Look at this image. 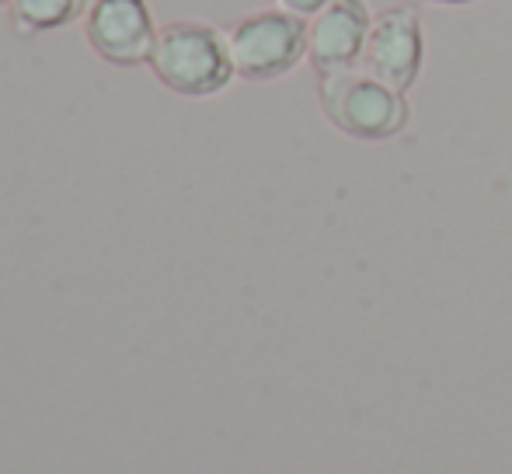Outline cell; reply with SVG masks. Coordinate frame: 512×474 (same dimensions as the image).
Masks as SVG:
<instances>
[{
	"label": "cell",
	"mask_w": 512,
	"mask_h": 474,
	"mask_svg": "<svg viewBox=\"0 0 512 474\" xmlns=\"http://www.w3.org/2000/svg\"><path fill=\"white\" fill-rule=\"evenodd\" d=\"M147 63L164 88L185 98L220 95L237 77L227 35L203 21H171L157 28V42Z\"/></svg>",
	"instance_id": "1"
},
{
	"label": "cell",
	"mask_w": 512,
	"mask_h": 474,
	"mask_svg": "<svg viewBox=\"0 0 512 474\" xmlns=\"http://www.w3.org/2000/svg\"><path fill=\"white\" fill-rule=\"evenodd\" d=\"M317 98L331 126L356 140H391L408 126V98L363 67L317 77Z\"/></svg>",
	"instance_id": "2"
},
{
	"label": "cell",
	"mask_w": 512,
	"mask_h": 474,
	"mask_svg": "<svg viewBox=\"0 0 512 474\" xmlns=\"http://www.w3.org/2000/svg\"><path fill=\"white\" fill-rule=\"evenodd\" d=\"M234 74L244 81H276L307 60V21L279 11H258L241 18L227 35Z\"/></svg>",
	"instance_id": "3"
},
{
	"label": "cell",
	"mask_w": 512,
	"mask_h": 474,
	"mask_svg": "<svg viewBox=\"0 0 512 474\" xmlns=\"http://www.w3.org/2000/svg\"><path fill=\"white\" fill-rule=\"evenodd\" d=\"M359 67L401 95L415 88L425 67V25L418 4L387 7L373 18Z\"/></svg>",
	"instance_id": "4"
},
{
	"label": "cell",
	"mask_w": 512,
	"mask_h": 474,
	"mask_svg": "<svg viewBox=\"0 0 512 474\" xmlns=\"http://www.w3.org/2000/svg\"><path fill=\"white\" fill-rule=\"evenodd\" d=\"M84 35L102 60L136 67L150 60L157 28L143 0H91L84 14Z\"/></svg>",
	"instance_id": "5"
},
{
	"label": "cell",
	"mask_w": 512,
	"mask_h": 474,
	"mask_svg": "<svg viewBox=\"0 0 512 474\" xmlns=\"http://www.w3.org/2000/svg\"><path fill=\"white\" fill-rule=\"evenodd\" d=\"M373 14L366 0H335L307 21V63L321 74L359 67Z\"/></svg>",
	"instance_id": "6"
},
{
	"label": "cell",
	"mask_w": 512,
	"mask_h": 474,
	"mask_svg": "<svg viewBox=\"0 0 512 474\" xmlns=\"http://www.w3.org/2000/svg\"><path fill=\"white\" fill-rule=\"evenodd\" d=\"M18 32H53L77 21L91 7V0H7Z\"/></svg>",
	"instance_id": "7"
},
{
	"label": "cell",
	"mask_w": 512,
	"mask_h": 474,
	"mask_svg": "<svg viewBox=\"0 0 512 474\" xmlns=\"http://www.w3.org/2000/svg\"><path fill=\"white\" fill-rule=\"evenodd\" d=\"M272 4L279 7V11H286V14H293V18H317V14L324 11V7H331L335 0H272Z\"/></svg>",
	"instance_id": "8"
},
{
	"label": "cell",
	"mask_w": 512,
	"mask_h": 474,
	"mask_svg": "<svg viewBox=\"0 0 512 474\" xmlns=\"http://www.w3.org/2000/svg\"><path fill=\"white\" fill-rule=\"evenodd\" d=\"M411 4H436V7H467V4H478V0H411Z\"/></svg>",
	"instance_id": "9"
},
{
	"label": "cell",
	"mask_w": 512,
	"mask_h": 474,
	"mask_svg": "<svg viewBox=\"0 0 512 474\" xmlns=\"http://www.w3.org/2000/svg\"><path fill=\"white\" fill-rule=\"evenodd\" d=\"M0 4H7V0H0Z\"/></svg>",
	"instance_id": "10"
}]
</instances>
